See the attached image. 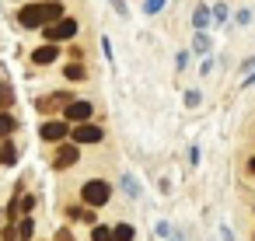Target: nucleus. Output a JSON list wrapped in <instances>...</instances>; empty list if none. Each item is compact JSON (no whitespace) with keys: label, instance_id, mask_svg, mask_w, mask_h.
Segmentation results:
<instances>
[{"label":"nucleus","instance_id":"nucleus-1","mask_svg":"<svg viewBox=\"0 0 255 241\" xmlns=\"http://www.w3.org/2000/svg\"><path fill=\"white\" fill-rule=\"evenodd\" d=\"M56 18H63V7L56 4V0H46V4H28V7H21V25H25V28L53 25Z\"/></svg>","mask_w":255,"mask_h":241},{"label":"nucleus","instance_id":"nucleus-2","mask_svg":"<svg viewBox=\"0 0 255 241\" xmlns=\"http://www.w3.org/2000/svg\"><path fill=\"white\" fill-rule=\"evenodd\" d=\"M77 35V21L74 18H56L53 25H46V39L49 42H67Z\"/></svg>","mask_w":255,"mask_h":241},{"label":"nucleus","instance_id":"nucleus-3","mask_svg":"<svg viewBox=\"0 0 255 241\" xmlns=\"http://www.w3.org/2000/svg\"><path fill=\"white\" fill-rule=\"evenodd\" d=\"M109 196H112V189H109L105 182H88V185L81 189V199H84L88 206H105Z\"/></svg>","mask_w":255,"mask_h":241},{"label":"nucleus","instance_id":"nucleus-4","mask_svg":"<svg viewBox=\"0 0 255 241\" xmlns=\"http://www.w3.org/2000/svg\"><path fill=\"white\" fill-rule=\"evenodd\" d=\"M74 140H77V143H98V140H102V129H98V126H91V122H77Z\"/></svg>","mask_w":255,"mask_h":241},{"label":"nucleus","instance_id":"nucleus-5","mask_svg":"<svg viewBox=\"0 0 255 241\" xmlns=\"http://www.w3.org/2000/svg\"><path fill=\"white\" fill-rule=\"evenodd\" d=\"M91 119V102H70L67 105V122H84Z\"/></svg>","mask_w":255,"mask_h":241},{"label":"nucleus","instance_id":"nucleus-6","mask_svg":"<svg viewBox=\"0 0 255 241\" xmlns=\"http://www.w3.org/2000/svg\"><path fill=\"white\" fill-rule=\"evenodd\" d=\"M63 136H67V119H56V122H46L42 126V140L53 143V140H63Z\"/></svg>","mask_w":255,"mask_h":241},{"label":"nucleus","instance_id":"nucleus-7","mask_svg":"<svg viewBox=\"0 0 255 241\" xmlns=\"http://www.w3.org/2000/svg\"><path fill=\"white\" fill-rule=\"evenodd\" d=\"M56 56H60V49H56V42H49V46H42V49H35V53H32V63L46 67V63H53Z\"/></svg>","mask_w":255,"mask_h":241},{"label":"nucleus","instance_id":"nucleus-8","mask_svg":"<svg viewBox=\"0 0 255 241\" xmlns=\"http://www.w3.org/2000/svg\"><path fill=\"white\" fill-rule=\"evenodd\" d=\"M74 161H77V147H63V150L56 154V161H53V164H56V168H70Z\"/></svg>","mask_w":255,"mask_h":241},{"label":"nucleus","instance_id":"nucleus-9","mask_svg":"<svg viewBox=\"0 0 255 241\" xmlns=\"http://www.w3.org/2000/svg\"><path fill=\"white\" fill-rule=\"evenodd\" d=\"M14 161H18V150H14L11 140H4L0 143V164H14Z\"/></svg>","mask_w":255,"mask_h":241},{"label":"nucleus","instance_id":"nucleus-10","mask_svg":"<svg viewBox=\"0 0 255 241\" xmlns=\"http://www.w3.org/2000/svg\"><path fill=\"white\" fill-rule=\"evenodd\" d=\"M192 25H196V32H203V28L210 25V11H206V7H196V14H192Z\"/></svg>","mask_w":255,"mask_h":241},{"label":"nucleus","instance_id":"nucleus-11","mask_svg":"<svg viewBox=\"0 0 255 241\" xmlns=\"http://www.w3.org/2000/svg\"><path fill=\"white\" fill-rule=\"evenodd\" d=\"M112 241H133V227H129V224L112 227Z\"/></svg>","mask_w":255,"mask_h":241},{"label":"nucleus","instance_id":"nucleus-12","mask_svg":"<svg viewBox=\"0 0 255 241\" xmlns=\"http://www.w3.org/2000/svg\"><path fill=\"white\" fill-rule=\"evenodd\" d=\"M91 238H95V241H112V227H105V224H95Z\"/></svg>","mask_w":255,"mask_h":241},{"label":"nucleus","instance_id":"nucleus-13","mask_svg":"<svg viewBox=\"0 0 255 241\" xmlns=\"http://www.w3.org/2000/svg\"><path fill=\"white\" fill-rule=\"evenodd\" d=\"M11 129H14V119H11V116L4 112V116H0V136H7Z\"/></svg>","mask_w":255,"mask_h":241},{"label":"nucleus","instance_id":"nucleus-14","mask_svg":"<svg viewBox=\"0 0 255 241\" xmlns=\"http://www.w3.org/2000/svg\"><path fill=\"white\" fill-rule=\"evenodd\" d=\"M32 231H35V224H32V220H21V227H18V238H32Z\"/></svg>","mask_w":255,"mask_h":241},{"label":"nucleus","instance_id":"nucleus-15","mask_svg":"<svg viewBox=\"0 0 255 241\" xmlns=\"http://www.w3.org/2000/svg\"><path fill=\"white\" fill-rule=\"evenodd\" d=\"M67 77H70V81H81V77H84V67H77V63L67 67Z\"/></svg>","mask_w":255,"mask_h":241},{"label":"nucleus","instance_id":"nucleus-16","mask_svg":"<svg viewBox=\"0 0 255 241\" xmlns=\"http://www.w3.org/2000/svg\"><path fill=\"white\" fill-rule=\"evenodd\" d=\"M164 7V0H147V14H157Z\"/></svg>","mask_w":255,"mask_h":241},{"label":"nucleus","instance_id":"nucleus-17","mask_svg":"<svg viewBox=\"0 0 255 241\" xmlns=\"http://www.w3.org/2000/svg\"><path fill=\"white\" fill-rule=\"evenodd\" d=\"M206 46H210V42H206V35L199 32V35H196V49H199V53H206Z\"/></svg>","mask_w":255,"mask_h":241},{"label":"nucleus","instance_id":"nucleus-18","mask_svg":"<svg viewBox=\"0 0 255 241\" xmlns=\"http://www.w3.org/2000/svg\"><path fill=\"white\" fill-rule=\"evenodd\" d=\"M32 206H35V199H32V196H25V199H21V203H18V210H25V213H28V210H32Z\"/></svg>","mask_w":255,"mask_h":241},{"label":"nucleus","instance_id":"nucleus-19","mask_svg":"<svg viewBox=\"0 0 255 241\" xmlns=\"http://www.w3.org/2000/svg\"><path fill=\"white\" fill-rule=\"evenodd\" d=\"M185 105H199V91H189L185 95Z\"/></svg>","mask_w":255,"mask_h":241},{"label":"nucleus","instance_id":"nucleus-20","mask_svg":"<svg viewBox=\"0 0 255 241\" xmlns=\"http://www.w3.org/2000/svg\"><path fill=\"white\" fill-rule=\"evenodd\" d=\"M123 185H126V192H129V196H136V182H133V178H123Z\"/></svg>","mask_w":255,"mask_h":241},{"label":"nucleus","instance_id":"nucleus-21","mask_svg":"<svg viewBox=\"0 0 255 241\" xmlns=\"http://www.w3.org/2000/svg\"><path fill=\"white\" fill-rule=\"evenodd\" d=\"M4 241H18V227H11V231H4Z\"/></svg>","mask_w":255,"mask_h":241},{"label":"nucleus","instance_id":"nucleus-22","mask_svg":"<svg viewBox=\"0 0 255 241\" xmlns=\"http://www.w3.org/2000/svg\"><path fill=\"white\" fill-rule=\"evenodd\" d=\"M56 241H74V234H70V231H60V234H56Z\"/></svg>","mask_w":255,"mask_h":241},{"label":"nucleus","instance_id":"nucleus-23","mask_svg":"<svg viewBox=\"0 0 255 241\" xmlns=\"http://www.w3.org/2000/svg\"><path fill=\"white\" fill-rule=\"evenodd\" d=\"M112 7H116L119 14H126V4H123V0H112Z\"/></svg>","mask_w":255,"mask_h":241},{"label":"nucleus","instance_id":"nucleus-24","mask_svg":"<svg viewBox=\"0 0 255 241\" xmlns=\"http://www.w3.org/2000/svg\"><path fill=\"white\" fill-rule=\"evenodd\" d=\"M248 171H252V175H255V157H252V161H248Z\"/></svg>","mask_w":255,"mask_h":241},{"label":"nucleus","instance_id":"nucleus-25","mask_svg":"<svg viewBox=\"0 0 255 241\" xmlns=\"http://www.w3.org/2000/svg\"><path fill=\"white\" fill-rule=\"evenodd\" d=\"M248 84H255V70H252V74H248Z\"/></svg>","mask_w":255,"mask_h":241}]
</instances>
